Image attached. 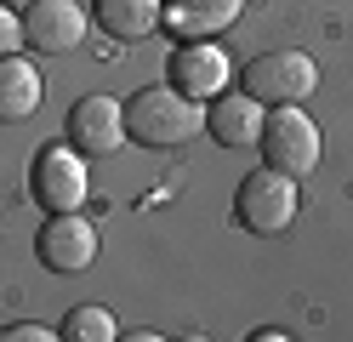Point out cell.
<instances>
[{
	"instance_id": "cell-1",
	"label": "cell",
	"mask_w": 353,
	"mask_h": 342,
	"mask_svg": "<svg viewBox=\"0 0 353 342\" xmlns=\"http://www.w3.org/2000/svg\"><path fill=\"white\" fill-rule=\"evenodd\" d=\"M205 131V103L183 97L171 80L165 86H143L125 97V137L137 149H183L188 137Z\"/></svg>"
},
{
	"instance_id": "cell-2",
	"label": "cell",
	"mask_w": 353,
	"mask_h": 342,
	"mask_svg": "<svg viewBox=\"0 0 353 342\" xmlns=\"http://www.w3.org/2000/svg\"><path fill=\"white\" fill-rule=\"evenodd\" d=\"M296 211H302V189H296V177L279 171V166H256L234 194L239 228H245V234H262V240L285 234V228L296 222Z\"/></svg>"
},
{
	"instance_id": "cell-3",
	"label": "cell",
	"mask_w": 353,
	"mask_h": 342,
	"mask_svg": "<svg viewBox=\"0 0 353 342\" xmlns=\"http://www.w3.org/2000/svg\"><path fill=\"white\" fill-rule=\"evenodd\" d=\"M256 149H262V166H279V171H291V177L302 182L307 171L319 166L325 137H319V120H314L302 103H279L268 120H262Z\"/></svg>"
},
{
	"instance_id": "cell-4",
	"label": "cell",
	"mask_w": 353,
	"mask_h": 342,
	"mask_svg": "<svg viewBox=\"0 0 353 342\" xmlns=\"http://www.w3.org/2000/svg\"><path fill=\"white\" fill-rule=\"evenodd\" d=\"M29 194L40 211H85L92 200V171H85V154L63 137V143H40L34 166H29Z\"/></svg>"
},
{
	"instance_id": "cell-5",
	"label": "cell",
	"mask_w": 353,
	"mask_h": 342,
	"mask_svg": "<svg viewBox=\"0 0 353 342\" xmlns=\"http://www.w3.org/2000/svg\"><path fill=\"white\" fill-rule=\"evenodd\" d=\"M239 91H251L256 103H307L319 91V63L296 52V46H285V52H262L245 63V75H239Z\"/></svg>"
},
{
	"instance_id": "cell-6",
	"label": "cell",
	"mask_w": 353,
	"mask_h": 342,
	"mask_svg": "<svg viewBox=\"0 0 353 342\" xmlns=\"http://www.w3.org/2000/svg\"><path fill=\"white\" fill-rule=\"evenodd\" d=\"M165 80L183 91V97L211 103V97H223V91H228V80H234V57H228L216 40H176L171 57H165Z\"/></svg>"
},
{
	"instance_id": "cell-7",
	"label": "cell",
	"mask_w": 353,
	"mask_h": 342,
	"mask_svg": "<svg viewBox=\"0 0 353 342\" xmlns=\"http://www.w3.org/2000/svg\"><path fill=\"white\" fill-rule=\"evenodd\" d=\"M85 29H92V12L80 0H29L23 6V46L40 57H63V52H80Z\"/></svg>"
},
{
	"instance_id": "cell-8",
	"label": "cell",
	"mask_w": 353,
	"mask_h": 342,
	"mask_svg": "<svg viewBox=\"0 0 353 342\" xmlns=\"http://www.w3.org/2000/svg\"><path fill=\"white\" fill-rule=\"evenodd\" d=\"M34 257L52 274H85L97 263V228L85 222V211H46L40 240H34Z\"/></svg>"
},
{
	"instance_id": "cell-9",
	"label": "cell",
	"mask_w": 353,
	"mask_h": 342,
	"mask_svg": "<svg viewBox=\"0 0 353 342\" xmlns=\"http://www.w3.org/2000/svg\"><path fill=\"white\" fill-rule=\"evenodd\" d=\"M63 137L85 154V160H103V154H120L131 137H125V103L108 97V91H92V97H80L69 108V126Z\"/></svg>"
},
{
	"instance_id": "cell-10",
	"label": "cell",
	"mask_w": 353,
	"mask_h": 342,
	"mask_svg": "<svg viewBox=\"0 0 353 342\" xmlns=\"http://www.w3.org/2000/svg\"><path fill=\"white\" fill-rule=\"evenodd\" d=\"M239 17H245V0H165L160 29H171V40H216Z\"/></svg>"
},
{
	"instance_id": "cell-11",
	"label": "cell",
	"mask_w": 353,
	"mask_h": 342,
	"mask_svg": "<svg viewBox=\"0 0 353 342\" xmlns=\"http://www.w3.org/2000/svg\"><path fill=\"white\" fill-rule=\"evenodd\" d=\"M262 120H268V103H256L251 91H223V97L205 103V131L223 149H256Z\"/></svg>"
},
{
	"instance_id": "cell-12",
	"label": "cell",
	"mask_w": 353,
	"mask_h": 342,
	"mask_svg": "<svg viewBox=\"0 0 353 342\" xmlns=\"http://www.w3.org/2000/svg\"><path fill=\"white\" fill-rule=\"evenodd\" d=\"M46 103V80L29 57H0V126H23L29 114H40Z\"/></svg>"
},
{
	"instance_id": "cell-13",
	"label": "cell",
	"mask_w": 353,
	"mask_h": 342,
	"mask_svg": "<svg viewBox=\"0 0 353 342\" xmlns=\"http://www.w3.org/2000/svg\"><path fill=\"white\" fill-rule=\"evenodd\" d=\"M165 0H92V23L108 40H148L160 29Z\"/></svg>"
},
{
	"instance_id": "cell-14",
	"label": "cell",
	"mask_w": 353,
	"mask_h": 342,
	"mask_svg": "<svg viewBox=\"0 0 353 342\" xmlns=\"http://www.w3.org/2000/svg\"><path fill=\"white\" fill-rule=\"evenodd\" d=\"M57 336H63V342H114V336H120V319L108 314V308H97V303H80V308H69V319L57 325Z\"/></svg>"
},
{
	"instance_id": "cell-15",
	"label": "cell",
	"mask_w": 353,
	"mask_h": 342,
	"mask_svg": "<svg viewBox=\"0 0 353 342\" xmlns=\"http://www.w3.org/2000/svg\"><path fill=\"white\" fill-rule=\"evenodd\" d=\"M23 52V12H12L6 0H0V57Z\"/></svg>"
},
{
	"instance_id": "cell-16",
	"label": "cell",
	"mask_w": 353,
	"mask_h": 342,
	"mask_svg": "<svg viewBox=\"0 0 353 342\" xmlns=\"http://www.w3.org/2000/svg\"><path fill=\"white\" fill-rule=\"evenodd\" d=\"M0 342H57V331L40 325V319H17V325L0 331Z\"/></svg>"
},
{
	"instance_id": "cell-17",
	"label": "cell",
	"mask_w": 353,
	"mask_h": 342,
	"mask_svg": "<svg viewBox=\"0 0 353 342\" xmlns=\"http://www.w3.org/2000/svg\"><path fill=\"white\" fill-rule=\"evenodd\" d=\"M291 331H274V325H262V331H251V342H285Z\"/></svg>"
}]
</instances>
